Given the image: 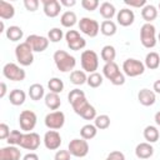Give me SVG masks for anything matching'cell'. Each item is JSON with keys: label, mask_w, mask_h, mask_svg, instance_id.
<instances>
[{"label": "cell", "mask_w": 160, "mask_h": 160, "mask_svg": "<svg viewBox=\"0 0 160 160\" xmlns=\"http://www.w3.org/2000/svg\"><path fill=\"white\" fill-rule=\"evenodd\" d=\"M140 42L146 49H152L158 40H156V29L152 24L145 22L140 29Z\"/></svg>", "instance_id": "277c9868"}, {"label": "cell", "mask_w": 160, "mask_h": 160, "mask_svg": "<svg viewBox=\"0 0 160 160\" xmlns=\"http://www.w3.org/2000/svg\"><path fill=\"white\" fill-rule=\"evenodd\" d=\"M138 100L144 106H151L156 101V94L150 89H141L138 92Z\"/></svg>", "instance_id": "d6986e66"}, {"label": "cell", "mask_w": 160, "mask_h": 160, "mask_svg": "<svg viewBox=\"0 0 160 160\" xmlns=\"http://www.w3.org/2000/svg\"><path fill=\"white\" fill-rule=\"evenodd\" d=\"M44 101H45L46 108L50 110H54V111H56L61 105L60 96H59V94H55V92H48L44 98Z\"/></svg>", "instance_id": "44dd1931"}, {"label": "cell", "mask_w": 160, "mask_h": 160, "mask_svg": "<svg viewBox=\"0 0 160 160\" xmlns=\"http://www.w3.org/2000/svg\"><path fill=\"white\" fill-rule=\"evenodd\" d=\"M10 128L5 124V122H1L0 124V139L1 140H6L8 138H9V135H10Z\"/></svg>", "instance_id": "7dc6e473"}, {"label": "cell", "mask_w": 160, "mask_h": 160, "mask_svg": "<svg viewBox=\"0 0 160 160\" xmlns=\"http://www.w3.org/2000/svg\"><path fill=\"white\" fill-rule=\"evenodd\" d=\"M81 98H85V92H84L82 90L78 89V88L70 90V92L68 94V100H69V104H70V105H71L72 102L78 101L79 99H81Z\"/></svg>", "instance_id": "ab89813d"}, {"label": "cell", "mask_w": 160, "mask_h": 160, "mask_svg": "<svg viewBox=\"0 0 160 160\" xmlns=\"http://www.w3.org/2000/svg\"><path fill=\"white\" fill-rule=\"evenodd\" d=\"M100 56L105 61V64L106 62H112L115 60V56H116V50H115V48L112 45H105L101 49Z\"/></svg>", "instance_id": "d6a6232c"}, {"label": "cell", "mask_w": 160, "mask_h": 160, "mask_svg": "<svg viewBox=\"0 0 160 160\" xmlns=\"http://www.w3.org/2000/svg\"><path fill=\"white\" fill-rule=\"evenodd\" d=\"M70 159H71V154L69 150H58L54 156V160H70Z\"/></svg>", "instance_id": "ee69618b"}, {"label": "cell", "mask_w": 160, "mask_h": 160, "mask_svg": "<svg viewBox=\"0 0 160 160\" xmlns=\"http://www.w3.org/2000/svg\"><path fill=\"white\" fill-rule=\"evenodd\" d=\"M20 148L26 150H36L40 146V136L39 134L31 131V132H24L19 144Z\"/></svg>", "instance_id": "4fadbf2b"}, {"label": "cell", "mask_w": 160, "mask_h": 160, "mask_svg": "<svg viewBox=\"0 0 160 160\" xmlns=\"http://www.w3.org/2000/svg\"><path fill=\"white\" fill-rule=\"evenodd\" d=\"M25 99H26V94L20 90V89H14L10 91V95H9V100H10V104H12L14 106H20L25 102Z\"/></svg>", "instance_id": "d4e9b609"}, {"label": "cell", "mask_w": 160, "mask_h": 160, "mask_svg": "<svg viewBox=\"0 0 160 160\" xmlns=\"http://www.w3.org/2000/svg\"><path fill=\"white\" fill-rule=\"evenodd\" d=\"M94 125L98 128V130H105L110 126V116L106 114L98 115L94 120Z\"/></svg>", "instance_id": "8d00e7d4"}, {"label": "cell", "mask_w": 160, "mask_h": 160, "mask_svg": "<svg viewBox=\"0 0 160 160\" xmlns=\"http://www.w3.org/2000/svg\"><path fill=\"white\" fill-rule=\"evenodd\" d=\"M15 58L21 66H29L34 62V51H32L31 46L26 41H24V42H20L19 45H16Z\"/></svg>", "instance_id": "3957f363"}, {"label": "cell", "mask_w": 160, "mask_h": 160, "mask_svg": "<svg viewBox=\"0 0 160 160\" xmlns=\"http://www.w3.org/2000/svg\"><path fill=\"white\" fill-rule=\"evenodd\" d=\"M0 25H1V30H0V31H1V32H2V31H6V30H5V25H4V21H2V20H1Z\"/></svg>", "instance_id": "db71d44e"}, {"label": "cell", "mask_w": 160, "mask_h": 160, "mask_svg": "<svg viewBox=\"0 0 160 160\" xmlns=\"http://www.w3.org/2000/svg\"><path fill=\"white\" fill-rule=\"evenodd\" d=\"M45 126L50 130H59L64 126L65 124V114L60 110L56 111H51L49 114H46L45 119H44Z\"/></svg>", "instance_id": "30bf717a"}, {"label": "cell", "mask_w": 160, "mask_h": 160, "mask_svg": "<svg viewBox=\"0 0 160 160\" xmlns=\"http://www.w3.org/2000/svg\"><path fill=\"white\" fill-rule=\"evenodd\" d=\"M0 86H1V91H0V98H4L5 95H6V91H8V88H6V84L2 81L1 84H0Z\"/></svg>", "instance_id": "816d5d0a"}, {"label": "cell", "mask_w": 160, "mask_h": 160, "mask_svg": "<svg viewBox=\"0 0 160 160\" xmlns=\"http://www.w3.org/2000/svg\"><path fill=\"white\" fill-rule=\"evenodd\" d=\"M105 160H125V155L120 150H114L105 158Z\"/></svg>", "instance_id": "bcb514c9"}, {"label": "cell", "mask_w": 160, "mask_h": 160, "mask_svg": "<svg viewBox=\"0 0 160 160\" xmlns=\"http://www.w3.org/2000/svg\"><path fill=\"white\" fill-rule=\"evenodd\" d=\"M44 145L48 150H58L62 142L61 140V135L56 131V130H49L45 132L44 135Z\"/></svg>", "instance_id": "9a60e30c"}, {"label": "cell", "mask_w": 160, "mask_h": 160, "mask_svg": "<svg viewBox=\"0 0 160 160\" xmlns=\"http://www.w3.org/2000/svg\"><path fill=\"white\" fill-rule=\"evenodd\" d=\"M100 15L105 19V20H111L114 16H115V14H116V9H115V6L111 4V2H109V1H104L101 5H100Z\"/></svg>", "instance_id": "4316f807"}, {"label": "cell", "mask_w": 160, "mask_h": 160, "mask_svg": "<svg viewBox=\"0 0 160 160\" xmlns=\"http://www.w3.org/2000/svg\"><path fill=\"white\" fill-rule=\"evenodd\" d=\"M21 136H22V132H20L19 130H11V132H10L9 138L6 139V141H8L9 145H14V146H16V145L20 144Z\"/></svg>", "instance_id": "60d3db41"}, {"label": "cell", "mask_w": 160, "mask_h": 160, "mask_svg": "<svg viewBox=\"0 0 160 160\" xmlns=\"http://www.w3.org/2000/svg\"><path fill=\"white\" fill-rule=\"evenodd\" d=\"M142 134H144V139L146 140V142H150V144L156 142L159 140V135H160L158 128L154 126V125H148L144 129V132Z\"/></svg>", "instance_id": "f546056e"}, {"label": "cell", "mask_w": 160, "mask_h": 160, "mask_svg": "<svg viewBox=\"0 0 160 160\" xmlns=\"http://www.w3.org/2000/svg\"><path fill=\"white\" fill-rule=\"evenodd\" d=\"M20 158L21 151L14 145H8L0 149V160H20Z\"/></svg>", "instance_id": "ac0fdd59"}, {"label": "cell", "mask_w": 160, "mask_h": 160, "mask_svg": "<svg viewBox=\"0 0 160 160\" xmlns=\"http://www.w3.org/2000/svg\"><path fill=\"white\" fill-rule=\"evenodd\" d=\"M158 40L160 41V32H159V35H158Z\"/></svg>", "instance_id": "11a10c76"}, {"label": "cell", "mask_w": 160, "mask_h": 160, "mask_svg": "<svg viewBox=\"0 0 160 160\" xmlns=\"http://www.w3.org/2000/svg\"><path fill=\"white\" fill-rule=\"evenodd\" d=\"M28 94H29L30 99L34 100V101H39V100H41L42 98H45V90H44V86H42L41 84H38V82L30 85V88H29V92H28Z\"/></svg>", "instance_id": "cb8c5ba5"}, {"label": "cell", "mask_w": 160, "mask_h": 160, "mask_svg": "<svg viewBox=\"0 0 160 160\" xmlns=\"http://www.w3.org/2000/svg\"><path fill=\"white\" fill-rule=\"evenodd\" d=\"M25 41L31 46L32 51H36V52H42L49 46V39L41 35H36V34L29 35Z\"/></svg>", "instance_id": "5bb4252c"}, {"label": "cell", "mask_w": 160, "mask_h": 160, "mask_svg": "<svg viewBox=\"0 0 160 160\" xmlns=\"http://www.w3.org/2000/svg\"><path fill=\"white\" fill-rule=\"evenodd\" d=\"M124 4L130 6V8H144L148 2L146 0H124Z\"/></svg>", "instance_id": "f6af8a7d"}, {"label": "cell", "mask_w": 160, "mask_h": 160, "mask_svg": "<svg viewBox=\"0 0 160 160\" xmlns=\"http://www.w3.org/2000/svg\"><path fill=\"white\" fill-rule=\"evenodd\" d=\"M141 18L146 22H150L151 24V21H154L158 18V9L154 5H151V4H146L141 9Z\"/></svg>", "instance_id": "603a6c76"}, {"label": "cell", "mask_w": 160, "mask_h": 160, "mask_svg": "<svg viewBox=\"0 0 160 160\" xmlns=\"http://www.w3.org/2000/svg\"><path fill=\"white\" fill-rule=\"evenodd\" d=\"M61 6H66V8H71L74 5H76V0H60Z\"/></svg>", "instance_id": "c3c4849f"}, {"label": "cell", "mask_w": 160, "mask_h": 160, "mask_svg": "<svg viewBox=\"0 0 160 160\" xmlns=\"http://www.w3.org/2000/svg\"><path fill=\"white\" fill-rule=\"evenodd\" d=\"M102 75L115 86H120L125 84V75L122 71H120L119 65L115 61L106 62L102 66Z\"/></svg>", "instance_id": "7a4b0ae2"}, {"label": "cell", "mask_w": 160, "mask_h": 160, "mask_svg": "<svg viewBox=\"0 0 160 160\" xmlns=\"http://www.w3.org/2000/svg\"><path fill=\"white\" fill-rule=\"evenodd\" d=\"M159 9H160V2H159Z\"/></svg>", "instance_id": "9f6ffc18"}, {"label": "cell", "mask_w": 160, "mask_h": 160, "mask_svg": "<svg viewBox=\"0 0 160 160\" xmlns=\"http://www.w3.org/2000/svg\"><path fill=\"white\" fill-rule=\"evenodd\" d=\"M68 150L70 151L71 156L75 158H84L88 155L89 152V144L88 140L85 139H72L69 145H68Z\"/></svg>", "instance_id": "8fae6325"}, {"label": "cell", "mask_w": 160, "mask_h": 160, "mask_svg": "<svg viewBox=\"0 0 160 160\" xmlns=\"http://www.w3.org/2000/svg\"><path fill=\"white\" fill-rule=\"evenodd\" d=\"M102 81H104V78H102V75H101L100 72L95 71V72H91V74H89L86 84H88L90 88H94V89H95V88H99V86L102 84Z\"/></svg>", "instance_id": "74e56055"}, {"label": "cell", "mask_w": 160, "mask_h": 160, "mask_svg": "<svg viewBox=\"0 0 160 160\" xmlns=\"http://www.w3.org/2000/svg\"><path fill=\"white\" fill-rule=\"evenodd\" d=\"M42 10L48 18H56L61 11V4L58 0H42Z\"/></svg>", "instance_id": "2e32d148"}, {"label": "cell", "mask_w": 160, "mask_h": 160, "mask_svg": "<svg viewBox=\"0 0 160 160\" xmlns=\"http://www.w3.org/2000/svg\"><path fill=\"white\" fill-rule=\"evenodd\" d=\"M152 91H154L155 94H160V79L154 82V85H152Z\"/></svg>", "instance_id": "f907efd6"}, {"label": "cell", "mask_w": 160, "mask_h": 160, "mask_svg": "<svg viewBox=\"0 0 160 160\" xmlns=\"http://www.w3.org/2000/svg\"><path fill=\"white\" fill-rule=\"evenodd\" d=\"M14 15H15V8L10 2L1 0L0 1V18L2 20H8V19L14 18Z\"/></svg>", "instance_id": "83f0119b"}, {"label": "cell", "mask_w": 160, "mask_h": 160, "mask_svg": "<svg viewBox=\"0 0 160 160\" xmlns=\"http://www.w3.org/2000/svg\"><path fill=\"white\" fill-rule=\"evenodd\" d=\"M48 88L50 90V92H55V94H60L64 90V82L61 79L59 78H51L48 81Z\"/></svg>", "instance_id": "d590c367"}, {"label": "cell", "mask_w": 160, "mask_h": 160, "mask_svg": "<svg viewBox=\"0 0 160 160\" xmlns=\"http://www.w3.org/2000/svg\"><path fill=\"white\" fill-rule=\"evenodd\" d=\"M2 75L11 81H22L25 80L26 72L22 68H20L15 62H8L2 68Z\"/></svg>", "instance_id": "52a82bcc"}, {"label": "cell", "mask_w": 160, "mask_h": 160, "mask_svg": "<svg viewBox=\"0 0 160 160\" xmlns=\"http://www.w3.org/2000/svg\"><path fill=\"white\" fill-rule=\"evenodd\" d=\"M116 20L121 26H130L132 25V22L135 21V14L131 9L124 8L121 10H119V12L116 14Z\"/></svg>", "instance_id": "e0dca14e"}, {"label": "cell", "mask_w": 160, "mask_h": 160, "mask_svg": "<svg viewBox=\"0 0 160 160\" xmlns=\"http://www.w3.org/2000/svg\"><path fill=\"white\" fill-rule=\"evenodd\" d=\"M36 121H38L36 114L31 110H22L19 115L20 129L25 132H31V130H34L36 125Z\"/></svg>", "instance_id": "7c38bea8"}, {"label": "cell", "mask_w": 160, "mask_h": 160, "mask_svg": "<svg viewBox=\"0 0 160 160\" xmlns=\"http://www.w3.org/2000/svg\"><path fill=\"white\" fill-rule=\"evenodd\" d=\"M62 36H64V32L60 28H52L48 32V39L51 42H59L62 39Z\"/></svg>", "instance_id": "f35d334b"}, {"label": "cell", "mask_w": 160, "mask_h": 160, "mask_svg": "<svg viewBox=\"0 0 160 160\" xmlns=\"http://www.w3.org/2000/svg\"><path fill=\"white\" fill-rule=\"evenodd\" d=\"M70 81L74 85H84L88 81V76L84 70H74L70 72Z\"/></svg>", "instance_id": "e575fe53"}, {"label": "cell", "mask_w": 160, "mask_h": 160, "mask_svg": "<svg viewBox=\"0 0 160 160\" xmlns=\"http://www.w3.org/2000/svg\"><path fill=\"white\" fill-rule=\"evenodd\" d=\"M145 68L150 69V70H155L160 66V56L158 52L155 51H150L146 54L145 56V62H144Z\"/></svg>", "instance_id": "484cf974"}, {"label": "cell", "mask_w": 160, "mask_h": 160, "mask_svg": "<svg viewBox=\"0 0 160 160\" xmlns=\"http://www.w3.org/2000/svg\"><path fill=\"white\" fill-rule=\"evenodd\" d=\"M6 34V38L10 40V41H19L22 39V29L20 26H16V25H12V26H9L5 31Z\"/></svg>", "instance_id": "1f68e13d"}, {"label": "cell", "mask_w": 160, "mask_h": 160, "mask_svg": "<svg viewBox=\"0 0 160 160\" xmlns=\"http://www.w3.org/2000/svg\"><path fill=\"white\" fill-rule=\"evenodd\" d=\"M116 31H118V28L112 20H104L100 24V32L105 36H112L116 34Z\"/></svg>", "instance_id": "4dcf8cb0"}, {"label": "cell", "mask_w": 160, "mask_h": 160, "mask_svg": "<svg viewBox=\"0 0 160 160\" xmlns=\"http://www.w3.org/2000/svg\"><path fill=\"white\" fill-rule=\"evenodd\" d=\"M154 120H155V122L160 126V111H158L156 114H155V116H154Z\"/></svg>", "instance_id": "f5cc1de1"}, {"label": "cell", "mask_w": 160, "mask_h": 160, "mask_svg": "<svg viewBox=\"0 0 160 160\" xmlns=\"http://www.w3.org/2000/svg\"><path fill=\"white\" fill-rule=\"evenodd\" d=\"M80 62L82 70L91 74L95 72L99 68V56L94 50H84L80 56Z\"/></svg>", "instance_id": "5b68a950"}, {"label": "cell", "mask_w": 160, "mask_h": 160, "mask_svg": "<svg viewBox=\"0 0 160 160\" xmlns=\"http://www.w3.org/2000/svg\"><path fill=\"white\" fill-rule=\"evenodd\" d=\"M98 134V128L92 124H86L80 129V136L85 140H91L96 136Z\"/></svg>", "instance_id": "836d02e7"}, {"label": "cell", "mask_w": 160, "mask_h": 160, "mask_svg": "<svg viewBox=\"0 0 160 160\" xmlns=\"http://www.w3.org/2000/svg\"><path fill=\"white\" fill-rule=\"evenodd\" d=\"M39 4H40L39 0H24V6H25V9H26L28 11H31V12H34V11L38 10Z\"/></svg>", "instance_id": "7bdbcfd3"}, {"label": "cell", "mask_w": 160, "mask_h": 160, "mask_svg": "<svg viewBox=\"0 0 160 160\" xmlns=\"http://www.w3.org/2000/svg\"><path fill=\"white\" fill-rule=\"evenodd\" d=\"M65 40L68 44V48L74 51H79L85 48L86 40L80 35L78 30H68L65 34Z\"/></svg>", "instance_id": "ba28073f"}, {"label": "cell", "mask_w": 160, "mask_h": 160, "mask_svg": "<svg viewBox=\"0 0 160 160\" xmlns=\"http://www.w3.org/2000/svg\"><path fill=\"white\" fill-rule=\"evenodd\" d=\"M60 22L64 28H72L76 22H78V18H76V14L74 11H65L61 14L60 16Z\"/></svg>", "instance_id": "f1b7e54d"}, {"label": "cell", "mask_w": 160, "mask_h": 160, "mask_svg": "<svg viewBox=\"0 0 160 160\" xmlns=\"http://www.w3.org/2000/svg\"><path fill=\"white\" fill-rule=\"evenodd\" d=\"M22 160H39V156L35 152H28L26 155H24Z\"/></svg>", "instance_id": "681fc988"}, {"label": "cell", "mask_w": 160, "mask_h": 160, "mask_svg": "<svg viewBox=\"0 0 160 160\" xmlns=\"http://www.w3.org/2000/svg\"><path fill=\"white\" fill-rule=\"evenodd\" d=\"M79 30L90 38H95L100 31V25L95 19L85 16L79 20Z\"/></svg>", "instance_id": "9c48e42d"}, {"label": "cell", "mask_w": 160, "mask_h": 160, "mask_svg": "<svg viewBox=\"0 0 160 160\" xmlns=\"http://www.w3.org/2000/svg\"><path fill=\"white\" fill-rule=\"evenodd\" d=\"M52 59L59 71L61 72L74 71V68L76 65V59L65 50H56L52 55Z\"/></svg>", "instance_id": "6da1fadb"}, {"label": "cell", "mask_w": 160, "mask_h": 160, "mask_svg": "<svg viewBox=\"0 0 160 160\" xmlns=\"http://www.w3.org/2000/svg\"><path fill=\"white\" fill-rule=\"evenodd\" d=\"M154 154V148L150 142H140L136 145L135 148V155L136 158L141 159V160H146L149 158H151Z\"/></svg>", "instance_id": "ffe728a7"}, {"label": "cell", "mask_w": 160, "mask_h": 160, "mask_svg": "<svg viewBox=\"0 0 160 160\" xmlns=\"http://www.w3.org/2000/svg\"><path fill=\"white\" fill-rule=\"evenodd\" d=\"M75 114L80 115V116H81L82 119H85V120H95V118L98 116L95 108H94L91 104H89V101H88L82 108H80Z\"/></svg>", "instance_id": "7402d4cb"}, {"label": "cell", "mask_w": 160, "mask_h": 160, "mask_svg": "<svg viewBox=\"0 0 160 160\" xmlns=\"http://www.w3.org/2000/svg\"><path fill=\"white\" fill-rule=\"evenodd\" d=\"M144 71H145V65H144V62H141L138 59L130 58L122 62V72L126 76L136 78L139 75H142Z\"/></svg>", "instance_id": "8992f818"}, {"label": "cell", "mask_w": 160, "mask_h": 160, "mask_svg": "<svg viewBox=\"0 0 160 160\" xmlns=\"http://www.w3.org/2000/svg\"><path fill=\"white\" fill-rule=\"evenodd\" d=\"M81 6L88 11H94L99 6L98 0H81Z\"/></svg>", "instance_id": "b9f144b4"}]
</instances>
